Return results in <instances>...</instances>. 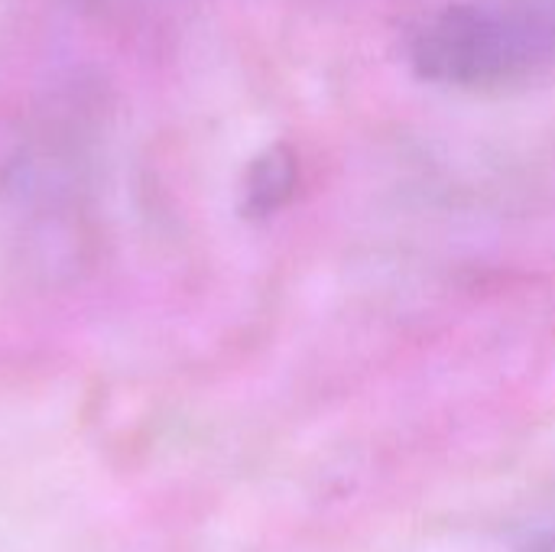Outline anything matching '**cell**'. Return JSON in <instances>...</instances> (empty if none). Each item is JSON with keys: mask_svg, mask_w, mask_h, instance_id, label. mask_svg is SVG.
I'll list each match as a JSON object with an SVG mask.
<instances>
[{"mask_svg": "<svg viewBox=\"0 0 555 552\" xmlns=\"http://www.w3.org/2000/svg\"><path fill=\"white\" fill-rule=\"evenodd\" d=\"M517 550L555 552V488L517 524Z\"/></svg>", "mask_w": 555, "mask_h": 552, "instance_id": "obj_3", "label": "cell"}, {"mask_svg": "<svg viewBox=\"0 0 555 552\" xmlns=\"http://www.w3.org/2000/svg\"><path fill=\"white\" fill-rule=\"evenodd\" d=\"M413 72L442 88L488 91L555 65V0H462L410 39Z\"/></svg>", "mask_w": 555, "mask_h": 552, "instance_id": "obj_1", "label": "cell"}, {"mask_svg": "<svg viewBox=\"0 0 555 552\" xmlns=\"http://www.w3.org/2000/svg\"><path fill=\"white\" fill-rule=\"evenodd\" d=\"M296 192V156L286 146H267L244 172V211L267 218L280 211Z\"/></svg>", "mask_w": 555, "mask_h": 552, "instance_id": "obj_2", "label": "cell"}]
</instances>
